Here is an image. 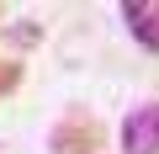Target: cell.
Masks as SVG:
<instances>
[{"label":"cell","instance_id":"1","mask_svg":"<svg viewBox=\"0 0 159 154\" xmlns=\"http://www.w3.org/2000/svg\"><path fill=\"white\" fill-rule=\"evenodd\" d=\"M53 149L58 154H96L101 149V122L90 112H69L53 122Z\"/></svg>","mask_w":159,"mask_h":154},{"label":"cell","instance_id":"3","mask_svg":"<svg viewBox=\"0 0 159 154\" xmlns=\"http://www.w3.org/2000/svg\"><path fill=\"white\" fill-rule=\"evenodd\" d=\"M122 21H127V32L143 48L159 53V0H127V6H122Z\"/></svg>","mask_w":159,"mask_h":154},{"label":"cell","instance_id":"2","mask_svg":"<svg viewBox=\"0 0 159 154\" xmlns=\"http://www.w3.org/2000/svg\"><path fill=\"white\" fill-rule=\"evenodd\" d=\"M122 149H127V154H159V106H154V101L138 106V112H127V122H122Z\"/></svg>","mask_w":159,"mask_h":154},{"label":"cell","instance_id":"4","mask_svg":"<svg viewBox=\"0 0 159 154\" xmlns=\"http://www.w3.org/2000/svg\"><path fill=\"white\" fill-rule=\"evenodd\" d=\"M21 74H27V69H21L16 58H6V64H0V101H6V96H11L16 85H21Z\"/></svg>","mask_w":159,"mask_h":154}]
</instances>
